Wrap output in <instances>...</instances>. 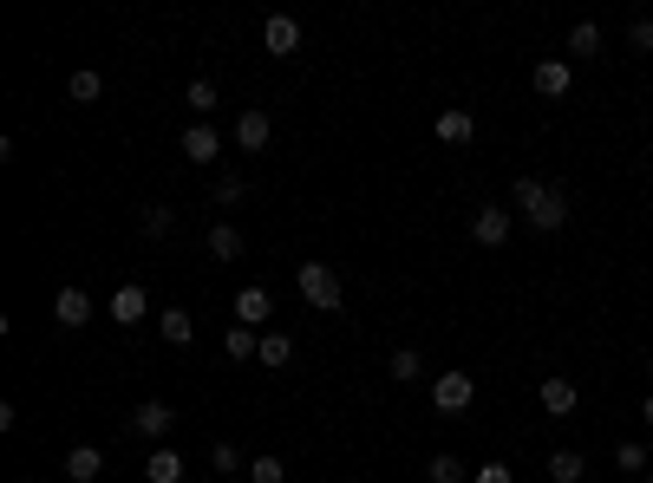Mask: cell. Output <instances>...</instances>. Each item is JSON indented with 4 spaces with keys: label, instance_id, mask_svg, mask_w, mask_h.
Returning <instances> with one entry per match:
<instances>
[{
    "label": "cell",
    "instance_id": "cell-33",
    "mask_svg": "<svg viewBox=\"0 0 653 483\" xmlns=\"http://www.w3.org/2000/svg\"><path fill=\"white\" fill-rule=\"evenodd\" d=\"M242 190H249L242 177H216V203H242Z\"/></svg>",
    "mask_w": 653,
    "mask_h": 483
},
{
    "label": "cell",
    "instance_id": "cell-5",
    "mask_svg": "<svg viewBox=\"0 0 653 483\" xmlns=\"http://www.w3.org/2000/svg\"><path fill=\"white\" fill-rule=\"evenodd\" d=\"M471 235L484 242V249H503V242H510V209L484 203V209H477V222H471Z\"/></svg>",
    "mask_w": 653,
    "mask_h": 483
},
{
    "label": "cell",
    "instance_id": "cell-15",
    "mask_svg": "<svg viewBox=\"0 0 653 483\" xmlns=\"http://www.w3.org/2000/svg\"><path fill=\"white\" fill-rule=\"evenodd\" d=\"M157 327H164L170 346H190V340H196V314H190V307H164V314H157Z\"/></svg>",
    "mask_w": 653,
    "mask_h": 483
},
{
    "label": "cell",
    "instance_id": "cell-18",
    "mask_svg": "<svg viewBox=\"0 0 653 483\" xmlns=\"http://www.w3.org/2000/svg\"><path fill=\"white\" fill-rule=\"evenodd\" d=\"M209 255H216V262H236L242 255V229L236 222H216V229H209Z\"/></svg>",
    "mask_w": 653,
    "mask_h": 483
},
{
    "label": "cell",
    "instance_id": "cell-9",
    "mask_svg": "<svg viewBox=\"0 0 653 483\" xmlns=\"http://www.w3.org/2000/svg\"><path fill=\"white\" fill-rule=\"evenodd\" d=\"M216 151H223L216 125H203V118H196V125L183 131V157H190V164H216Z\"/></svg>",
    "mask_w": 653,
    "mask_h": 483
},
{
    "label": "cell",
    "instance_id": "cell-8",
    "mask_svg": "<svg viewBox=\"0 0 653 483\" xmlns=\"http://www.w3.org/2000/svg\"><path fill=\"white\" fill-rule=\"evenodd\" d=\"M53 320L59 327H85V320H92V294L85 288H59L53 294Z\"/></svg>",
    "mask_w": 653,
    "mask_h": 483
},
{
    "label": "cell",
    "instance_id": "cell-13",
    "mask_svg": "<svg viewBox=\"0 0 653 483\" xmlns=\"http://www.w3.org/2000/svg\"><path fill=\"white\" fill-rule=\"evenodd\" d=\"M431 131H438V144H471L477 138V118H471V111H438V125H431Z\"/></svg>",
    "mask_w": 653,
    "mask_h": 483
},
{
    "label": "cell",
    "instance_id": "cell-12",
    "mask_svg": "<svg viewBox=\"0 0 653 483\" xmlns=\"http://www.w3.org/2000/svg\"><path fill=\"white\" fill-rule=\"evenodd\" d=\"M529 222H536L542 235H556L562 222H569V196H562V190H542V203L529 209Z\"/></svg>",
    "mask_w": 653,
    "mask_h": 483
},
{
    "label": "cell",
    "instance_id": "cell-35",
    "mask_svg": "<svg viewBox=\"0 0 653 483\" xmlns=\"http://www.w3.org/2000/svg\"><path fill=\"white\" fill-rule=\"evenodd\" d=\"M640 418H647V425H653V392H647V405H640Z\"/></svg>",
    "mask_w": 653,
    "mask_h": 483
},
{
    "label": "cell",
    "instance_id": "cell-25",
    "mask_svg": "<svg viewBox=\"0 0 653 483\" xmlns=\"http://www.w3.org/2000/svg\"><path fill=\"white\" fill-rule=\"evenodd\" d=\"M542 190H549V183H542V177H516V190H510V203H516V209H523V216H529V209H536V203H542Z\"/></svg>",
    "mask_w": 653,
    "mask_h": 483
},
{
    "label": "cell",
    "instance_id": "cell-37",
    "mask_svg": "<svg viewBox=\"0 0 653 483\" xmlns=\"http://www.w3.org/2000/svg\"><path fill=\"white\" fill-rule=\"evenodd\" d=\"M647 483H653V470H647Z\"/></svg>",
    "mask_w": 653,
    "mask_h": 483
},
{
    "label": "cell",
    "instance_id": "cell-36",
    "mask_svg": "<svg viewBox=\"0 0 653 483\" xmlns=\"http://www.w3.org/2000/svg\"><path fill=\"white\" fill-rule=\"evenodd\" d=\"M647 379H653V359H647Z\"/></svg>",
    "mask_w": 653,
    "mask_h": 483
},
{
    "label": "cell",
    "instance_id": "cell-10",
    "mask_svg": "<svg viewBox=\"0 0 653 483\" xmlns=\"http://www.w3.org/2000/svg\"><path fill=\"white\" fill-rule=\"evenodd\" d=\"M268 307H275V301H268V288H262V281H249V288L236 294V327H262Z\"/></svg>",
    "mask_w": 653,
    "mask_h": 483
},
{
    "label": "cell",
    "instance_id": "cell-32",
    "mask_svg": "<svg viewBox=\"0 0 653 483\" xmlns=\"http://www.w3.org/2000/svg\"><path fill=\"white\" fill-rule=\"evenodd\" d=\"M471 483H516V477H510V464H477Z\"/></svg>",
    "mask_w": 653,
    "mask_h": 483
},
{
    "label": "cell",
    "instance_id": "cell-27",
    "mask_svg": "<svg viewBox=\"0 0 653 483\" xmlns=\"http://www.w3.org/2000/svg\"><path fill=\"white\" fill-rule=\"evenodd\" d=\"M288 359H294L288 333H262V366H288Z\"/></svg>",
    "mask_w": 653,
    "mask_h": 483
},
{
    "label": "cell",
    "instance_id": "cell-3",
    "mask_svg": "<svg viewBox=\"0 0 653 483\" xmlns=\"http://www.w3.org/2000/svg\"><path fill=\"white\" fill-rule=\"evenodd\" d=\"M529 85H536L542 98H569V85H575V66H569V59H542V66L529 72Z\"/></svg>",
    "mask_w": 653,
    "mask_h": 483
},
{
    "label": "cell",
    "instance_id": "cell-6",
    "mask_svg": "<svg viewBox=\"0 0 653 483\" xmlns=\"http://www.w3.org/2000/svg\"><path fill=\"white\" fill-rule=\"evenodd\" d=\"M170 425H177V412H170L164 399H144L138 412H131V431H138V438H164Z\"/></svg>",
    "mask_w": 653,
    "mask_h": 483
},
{
    "label": "cell",
    "instance_id": "cell-4",
    "mask_svg": "<svg viewBox=\"0 0 653 483\" xmlns=\"http://www.w3.org/2000/svg\"><path fill=\"white\" fill-rule=\"evenodd\" d=\"M268 138H275V118L249 105V111H242V118H236V144H242V151L255 157V151H268Z\"/></svg>",
    "mask_w": 653,
    "mask_h": 483
},
{
    "label": "cell",
    "instance_id": "cell-19",
    "mask_svg": "<svg viewBox=\"0 0 653 483\" xmlns=\"http://www.w3.org/2000/svg\"><path fill=\"white\" fill-rule=\"evenodd\" d=\"M223 353H229V359H262V340H255V327H229Z\"/></svg>",
    "mask_w": 653,
    "mask_h": 483
},
{
    "label": "cell",
    "instance_id": "cell-23",
    "mask_svg": "<svg viewBox=\"0 0 653 483\" xmlns=\"http://www.w3.org/2000/svg\"><path fill=\"white\" fill-rule=\"evenodd\" d=\"M425 477H431V483H464V477H471V470H464L458 457L445 451V457H431V464H425Z\"/></svg>",
    "mask_w": 653,
    "mask_h": 483
},
{
    "label": "cell",
    "instance_id": "cell-29",
    "mask_svg": "<svg viewBox=\"0 0 653 483\" xmlns=\"http://www.w3.org/2000/svg\"><path fill=\"white\" fill-rule=\"evenodd\" d=\"M190 105H196V118H209L216 111V79H190Z\"/></svg>",
    "mask_w": 653,
    "mask_h": 483
},
{
    "label": "cell",
    "instance_id": "cell-14",
    "mask_svg": "<svg viewBox=\"0 0 653 483\" xmlns=\"http://www.w3.org/2000/svg\"><path fill=\"white\" fill-rule=\"evenodd\" d=\"M536 399H542V412H556V418H569L575 405H582V392H575L569 379H542V392H536Z\"/></svg>",
    "mask_w": 653,
    "mask_h": 483
},
{
    "label": "cell",
    "instance_id": "cell-28",
    "mask_svg": "<svg viewBox=\"0 0 653 483\" xmlns=\"http://www.w3.org/2000/svg\"><path fill=\"white\" fill-rule=\"evenodd\" d=\"M72 98H79V105H92L98 92H105V79H98V72H72V85H66Z\"/></svg>",
    "mask_w": 653,
    "mask_h": 483
},
{
    "label": "cell",
    "instance_id": "cell-21",
    "mask_svg": "<svg viewBox=\"0 0 653 483\" xmlns=\"http://www.w3.org/2000/svg\"><path fill=\"white\" fill-rule=\"evenodd\" d=\"M582 451H556V457H549V483H575V477H582Z\"/></svg>",
    "mask_w": 653,
    "mask_h": 483
},
{
    "label": "cell",
    "instance_id": "cell-26",
    "mask_svg": "<svg viewBox=\"0 0 653 483\" xmlns=\"http://www.w3.org/2000/svg\"><path fill=\"white\" fill-rule=\"evenodd\" d=\"M249 483H288V464L281 457H249Z\"/></svg>",
    "mask_w": 653,
    "mask_h": 483
},
{
    "label": "cell",
    "instance_id": "cell-2",
    "mask_svg": "<svg viewBox=\"0 0 653 483\" xmlns=\"http://www.w3.org/2000/svg\"><path fill=\"white\" fill-rule=\"evenodd\" d=\"M431 405H438V412H471V405H477V379L464 373V366L438 373V379H431Z\"/></svg>",
    "mask_w": 653,
    "mask_h": 483
},
{
    "label": "cell",
    "instance_id": "cell-30",
    "mask_svg": "<svg viewBox=\"0 0 653 483\" xmlns=\"http://www.w3.org/2000/svg\"><path fill=\"white\" fill-rule=\"evenodd\" d=\"M209 464H216V470H242V451H236V444H209Z\"/></svg>",
    "mask_w": 653,
    "mask_h": 483
},
{
    "label": "cell",
    "instance_id": "cell-7",
    "mask_svg": "<svg viewBox=\"0 0 653 483\" xmlns=\"http://www.w3.org/2000/svg\"><path fill=\"white\" fill-rule=\"evenodd\" d=\"M262 46L275 59H288L294 46H301V20H288V14H268V27H262Z\"/></svg>",
    "mask_w": 653,
    "mask_h": 483
},
{
    "label": "cell",
    "instance_id": "cell-22",
    "mask_svg": "<svg viewBox=\"0 0 653 483\" xmlns=\"http://www.w3.org/2000/svg\"><path fill=\"white\" fill-rule=\"evenodd\" d=\"M569 53H575V59H595V53H601V27H595V20H582V27L569 33Z\"/></svg>",
    "mask_w": 653,
    "mask_h": 483
},
{
    "label": "cell",
    "instance_id": "cell-34",
    "mask_svg": "<svg viewBox=\"0 0 653 483\" xmlns=\"http://www.w3.org/2000/svg\"><path fill=\"white\" fill-rule=\"evenodd\" d=\"M614 457H621V470H647V444H621Z\"/></svg>",
    "mask_w": 653,
    "mask_h": 483
},
{
    "label": "cell",
    "instance_id": "cell-11",
    "mask_svg": "<svg viewBox=\"0 0 653 483\" xmlns=\"http://www.w3.org/2000/svg\"><path fill=\"white\" fill-rule=\"evenodd\" d=\"M98 470H105V451H98V444H72L66 451V477L72 483H98Z\"/></svg>",
    "mask_w": 653,
    "mask_h": 483
},
{
    "label": "cell",
    "instance_id": "cell-24",
    "mask_svg": "<svg viewBox=\"0 0 653 483\" xmlns=\"http://www.w3.org/2000/svg\"><path fill=\"white\" fill-rule=\"evenodd\" d=\"M144 235H151V242H157V235H170V229H177V209H164V203H151V209H144Z\"/></svg>",
    "mask_w": 653,
    "mask_h": 483
},
{
    "label": "cell",
    "instance_id": "cell-16",
    "mask_svg": "<svg viewBox=\"0 0 653 483\" xmlns=\"http://www.w3.org/2000/svg\"><path fill=\"white\" fill-rule=\"evenodd\" d=\"M112 320H118V327H138V320H144V288H138V281H125V288L112 294Z\"/></svg>",
    "mask_w": 653,
    "mask_h": 483
},
{
    "label": "cell",
    "instance_id": "cell-20",
    "mask_svg": "<svg viewBox=\"0 0 653 483\" xmlns=\"http://www.w3.org/2000/svg\"><path fill=\"white\" fill-rule=\"evenodd\" d=\"M386 373H392V379H399V386H412V379H418V373H425V359H418V353H412V346H399V353H392V359H386Z\"/></svg>",
    "mask_w": 653,
    "mask_h": 483
},
{
    "label": "cell",
    "instance_id": "cell-17",
    "mask_svg": "<svg viewBox=\"0 0 653 483\" xmlns=\"http://www.w3.org/2000/svg\"><path fill=\"white\" fill-rule=\"evenodd\" d=\"M144 477L151 483H183V457L170 451V444H157V451L144 457Z\"/></svg>",
    "mask_w": 653,
    "mask_h": 483
},
{
    "label": "cell",
    "instance_id": "cell-31",
    "mask_svg": "<svg viewBox=\"0 0 653 483\" xmlns=\"http://www.w3.org/2000/svg\"><path fill=\"white\" fill-rule=\"evenodd\" d=\"M627 46H634V53H653V20H634V27H627Z\"/></svg>",
    "mask_w": 653,
    "mask_h": 483
},
{
    "label": "cell",
    "instance_id": "cell-1",
    "mask_svg": "<svg viewBox=\"0 0 653 483\" xmlns=\"http://www.w3.org/2000/svg\"><path fill=\"white\" fill-rule=\"evenodd\" d=\"M294 281H301V301L320 307V314H340V301H347V288H340V275L327 262H301V268H294Z\"/></svg>",
    "mask_w": 653,
    "mask_h": 483
}]
</instances>
